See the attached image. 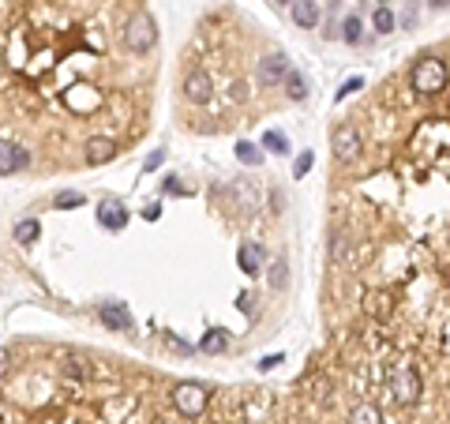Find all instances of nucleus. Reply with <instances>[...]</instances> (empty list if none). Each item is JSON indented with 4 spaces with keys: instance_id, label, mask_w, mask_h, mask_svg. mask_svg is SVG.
<instances>
[{
    "instance_id": "4468645a",
    "label": "nucleus",
    "mask_w": 450,
    "mask_h": 424,
    "mask_svg": "<svg viewBox=\"0 0 450 424\" xmlns=\"http://www.w3.org/2000/svg\"><path fill=\"white\" fill-rule=\"evenodd\" d=\"M349 424H383V413H379V406H372V402H361V406H353V413H349Z\"/></svg>"
},
{
    "instance_id": "4be33fe9",
    "label": "nucleus",
    "mask_w": 450,
    "mask_h": 424,
    "mask_svg": "<svg viewBox=\"0 0 450 424\" xmlns=\"http://www.w3.org/2000/svg\"><path fill=\"white\" fill-rule=\"evenodd\" d=\"M83 192H57V200H53V207L57 210H72V207H83Z\"/></svg>"
},
{
    "instance_id": "ddd939ff",
    "label": "nucleus",
    "mask_w": 450,
    "mask_h": 424,
    "mask_svg": "<svg viewBox=\"0 0 450 424\" xmlns=\"http://www.w3.org/2000/svg\"><path fill=\"white\" fill-rule=\"evenodd\" d=\"M236 263H241V271L256 278L263 271V248L259 244H241V251H236Z\"/></svg>"
},
{
    "instance_id": "6ab92c4d",
    "label": "nucleus",
    "mask_w": 450,
    "mask_h": 424,
    "mask_svg": "<svg viewBox=\"0 0 450 424\" xmlns=\"http://www.w3.org/2000/svg\"><path fill=\"white\" fill-rule=\"evenodd\" d=\"M285 90H289V98H293V102H304V98H308V83H304L300 72H289V75H285Z\"/></svg>"
},
{
    "instance_id": "7ed1b4c3",
    "label": "nucleus",
    "mask_w": 450,
    "mask_h": 424,
    "mask_svg": "<svg viewBox=\"0 0 450 424\" xmlns=\"http://www.w3.org/2000/svg\"><path fill=\"white\" fill-rule=\"evenodd\" d=\"M390 394H394V402H402V406H417L420 402V376H417V368L402 364L398 372H394V379H390Z\"/></svg>"
},
{
    "instance_id": "dca6fc26",
    "label": "nucleus",
    "mask_w": 450,
    "mask_h": 424,
    "mask_svg": "<svg viewBox=\"0 0 450 424\" xmlns=\"http://www.w3.org/2000/svg\"><path fill=\"white\" fill-rule=\"evenodd\" d=\"M225 346H229V338H225V330H207L203 335V342H199V349L203 353H225Z\"/></svg>"
},
{
    "instance_id": "393cba45",
    "label": "nucleus",
    "mask_w": 450,
    "mask_h": 424,
    "mask_svg": "<svg viewBox=\"0 0 450 424\" xmlns=\"http://www.w3.org/2000/svg\"><path fill=\"white\" fill-rule=\"evenodd\" d=\"M270 286H274V289L285 286V259H278L274 267H270Z\"/></svg>"
},
{
    "instance_id": "cd10ccee",
    "label": "nucleus",
    "mask_w": 450,
    "mask_h": 424,
    "mask_svg": "<svg viewBox=\"0 0 450 424\" xmlns=\"http://www.w3.org/2000/svg\"><path fill=\"white\" fill-rule=\"evenodd\" d=\"M11 372V353L8 349H0V379H4Z\"/></svg>"
},
{
    "instance_id": "2f4dec72",
    "label": "nucleus",
    "mask_w": 450,
    "mask_h": 424,
    "mask_svg": "<svg viewBox=\"0 0 450 424\" xmlns=\"http://www.w3.org/2000/svg\"><path fill=\"white\" fill-rule=\"evenodd\" d=\"M158 165H162V154H158V151H154V154L147 158V169H158Z\"/></svg>"
},
{
    "instance_id": "aec40b11",
    "label": "nucleus",
    "mask_w": 450,
    "mask_h": 424,
    "mask_svg": "<svg viewBox=\"0 0 450 424\" xmlns=\"http://www.w3.org/2000/svg\"><path fill=\"white\" fill-rule=\"evenodd\" d=\"M372 23H375V34H390L394 31V11L387 4H379L375 16H372Z\"/></svg>"
},
{
    "instance_id": "20e7f679",
    "label": "nucleus",
    "mask_w": 450,
    "mask_h": 424,
    "mask_svg": "<svg viewBox=\"0 0 450 424\" xmlns=\"http://www.w3.org/2000/svg\"><path fill=\"white\" fill-rule=\"evenodd\" d=\"M173 406H177L180 417H199L207 409V387H199V383H180L173 391Z\"/></svg>"
},
{
    "instance_id": "1a4fd4ad",
    "label": "nucleus",
    "mask_w": 450,
    "mask_h": 424,
    "mask_svg": "<svg viewBox=\"0 0 450 424\" xmlns=\"http://www.w3.org/2000/svg\"><path fill=\"white\" fill-rule=\"evenodd\" d=\"M319 19H323V11H319L315 0H293V23L297 26H304V31H315Z\"/></svg>"
},
{
    "instance_id": "f257e3e1",
    "label": "nucleus",
    "mask_w": 450,
    "mask_h": 424,
    "mask_svg": "<svg viewBox=\"0 0 450 424\" xmlns=\"http://www.w3.org/2000/svg\"><path fill=\"white\" fill-rule=\"evenodd\" d=\"M446 87V64L439 57H424L413 68V90L417 94H439Z\"/></svg>"
},
{
    "instance_id": "a211bd4d",
    "label": "nucleus",
    "mask_w": 450,
    "mask_h": 424,
    "mask_svg": "<svg viewBox=\"0 0 450 424\" xmlns=\"http://www.w3.org/2000/svg\"><path fill=\"white\" fill-rule=\"evenodd\" d=\"M38 237H42V225H38L34 218H26V222L16 225V241H19V244H34Z\"/></svg>"
},
{
    "instance_id": "5701e85b",
    "label": "nucleus",
    "mask_w": 450,
    "mask_h": 424,
    "mask_svg": "<svg viewBox=\"0 0 450 424\" xmlns=\"http://www.w3.org/2000/svg\"><path fill=\"white\" fill-rule=\"evenodd\" d=\"M341 38H346L349 45H356V42H361V38H364V34H361V19H356V16H349L346 23H341Z\"/></svg>"
},
{
    "instance_id": "9b49d317",
    "label": "nucleus",
    "mask_w": 450,
    "mask_h": 424,
    "mask_svg": "<svg viewBox=\"0 0 450 424\" xmlns=\"http://www.w3.org/2000/svg\"><path fill=\"white\" fill-rule=\"evenodd\" d=\"M98 222L105 225V229H124V225H128V210L121 207V203H116V200H109V203H101L98 207Z\"/></svg>"
},
{
    "instance_id": "473e14b6",
    "label": "nucleus",
    "mask_w": 450,
    "mask_h": 424,
    "mask_svg": "<svg viewBox=\"0 0 450 424\" xmlns=\"http://www.w3.org/2000/svg\"><path fill=\"white\" fill-rule=\"evenodd\" d=\"M282 4H285V0H282ZM289 4H293V0H289Z\"/></svg>"
},
{
    "instance_id": "423d86ee",
    "label": "nucleus",
    "mask_w": 450,
    "mask_h": 424,
    "mask_svg": "<svg viewBox=\"0 0 450 424\" xmlns=\"http://www.w3.org/2000/svg\"><path fill=\"white\" fill-rule=\"evenodd\" d=\"M334 154L341 158V162H353V158L356 154H361V131H356V128H338L334 131Z\"/></svg>"
},
{
    "instance_id": "a878e982",
    "label": "nucleus",
    "mask_w": 450,
    "mask_h": 424,
    "mask_svg": "<svg viewBox=\"0 0 450 424\" xmlns=\"http://www.w3.org/2000/svg\"><path fill=\"white\" fill-rule=\"evenodd\" d=\"M361 87H364V79H361V75H353L349 83H341V90H338V102H341V98H349V94H356Z\"/></svg>"
},
{
    "instance_id": "39448f33",
    "label": "nucleus",
    "mask_w": 450,
    "mask_h": 424,
    "mask_svg": "<svg viewBox=\"0 0 450 424\" xmlns=\"http://www.w3.org/2000/svg\"><path fill=\"white\" fill-rule=\"evenodd\" d=\"M289 72H293V68H289V57H285V53H270V57L259 60L256 79H259V87H274V83H285Z\"/></svg>"
},
{
    "instance_id": "b1692460",
    "label": "nucleus",
    "mask_w": 450,
    "mask_h": 424,
    "mask_svg": "<svg viewBox=\"0 0 450 424\" xmlns=\"http://www.w3.org/2000/svg\"><path fill=\"white\" fill-rule=\"evenodd\" d=\"M346 251H349V237H346V233H334V244H330V256H334V259H346Z\"/></svg>"
},
{
    "instance_id": "7c9ffc66",
    "label": "nucleus",
    "mask_w": 450,
    "mask_h": 424,
    "mask_svg": "<svg viewBox=\"0 0 450 424\" xmlns=\"http://www.w3.org/2000/svg\"><path fill=\"white\" fill-rule=\"evenodd\" d=\"M428 8H435V11H446V8H450V0H428Z\"/></svg>"
},
{
    "instance_id": "bb28decb",
    "label": "nucleus",
    "mask_w": 450,
    "mask_h": 424,
    "mask_svg": "<svg viewBox=\"0 0 450 424\" xmlns=\"http://www.w3.org/2000/svg\"><path fill=\"white\" fill-rule=\"evenodd\" d=\"M312 169V151H304L300 158H297V165H293V177H304Z\"/></svg>"
},
{
    "instance_id": "412c9836",
    "label": "nucleus",
    "mask_w": 450,
    "mask_h": 424,
    "mask_svg": "<svg viewBox=\"0 0 450 424\" xmlns=\"http://www.w3.org/2000/svg\"><path fill=\"white\" fill-rule=\"evenodd\" d=\"M263 151H274V154H289V139L282 131H267L263 136Z\"/></svg>"
},
{
    "instance_id": "2eb2a0df",
    "label": "nucleus",
    "mask_w": 450,
    "mask_h": 424,
    "mask_svg": "<svg viewBox=\"0 0 450 424\" xmlns=\"http://www.w3.org/2000/svg\"><path fill=\"white\" fill-rule=\"evenodd\" d=\"M364 308H368V315H375V320H387L394 304H390V297H387V293H368Z\"/></svg>"
},
{
    "instance_id": "f3484780",
    "label": "nucleus",
    "mask_w": 450,
    "mask_h": 424,
    "mask_svg": "<svg viewBox=\"0 0 450 424\" xmlns=\"http://www.w3.org/2000/svg\"><path fill=\"white\" fill-rule=\"evenodd\" d=\"M236 158H241L244 165H259V162H263V143L256 147V143L241 139V143H236Z\"/></svg>"
},
{
    "instance_id": "6e6552de",
    "label": "nucleus",
    "mask_w": 450,
    "mask_h": 424,
    "mask_svg": "<svg viewBox=\"0 0 450 424\" xmlns=\"http://www.w3.org/2000/svg\"><path fill=\"white\" fill-rule=\"evenodd\" d=\"M184 98L195 102V105L210 102V75L207 72H192L188 79H184Z\"/></svg>"
},
{
    "instance_id": "9d476101",
    "label": "nucleus",
    "mask_w": 450,
    "mask_h": 424,
    "mask_svg": "<svg viewBox=\"0 0 450 424\" xmlns=\"http://www.w3.org/2000/svg\"><path fill=\"white\" fill-rule=\"evenodd\" d=\"M26 165V151L16 147V143H8V139H0V177L4 173H16V169Z\"/></svg>"
},
{
    "instance_id": "0eeeda50",
    "label": "nucleus",
    "mask_w": 450,
    "mask_h": 424,
    "mask_svg": "<svg viewBox=\"0 0 450 424\" xmlns=\"http://www.w3.org/2000/svg\"><path fill=\"white\" fill-rule=\"evenodd\" d=\"M98 315H101V323L109 330H131V315L124 308V300H105Z\"/></svg>"
},
{
    "instance_id": "c85d7f7f",
    "label": "nucleus",
    "mask_w": 450,
    "mask_h": 424,
    "mask_svg": "<svg viewBox=\"0 0 450 424\" xmlns=\"http://www.w3.org/2000/svg\"><path fill=\"white\" fill-rule=\"evenodd\" d=\"M158 214H162V207H158V203L143 207V218H147V222H158Z\"/></svg>"
},
{
    "instance_id": "c756f323",
    "label": "nucleus",
    "mask_w": 450,
    "mask_h": 424,
    "mask_svg": "<svg viewBox=\"0 0 450 424\" xmlns=\"http://www.w3.org/2000/svg\"><path fill=\"white\" fill-rule=\"evenodd\" d=\"M278 361H285V357H278V353H274V357H267V361H263L259 368H263V372H270V368H278Z\"/></svg>"
},
{
    "instance_id": "f8f14e48",
    "label": "nucleus",
    "mask_w": 450,
    "mask_h": 424,
    "mask_svg": "<svg viewBox=\"0 0 450 424\" xmlns=\"http://www.w3.org/2000/svg\"><path fill=\"white\" fill-rule=\"evenodd\" d=\"M113 154H116L113 139H105V136H94V139H87V162H90V165H101V162H109Z\"/></svg>"
},
{
    "instance_id": "f03ea898",
    "label": "nucleus",
    "mask_w": 450,
    "mask_h": 424,
    "mask_svg": "<svg viewBox=\"0 0 450 424\" xmlns=\"http://www.w3.org/2000/svg\"><path fill=\"white\" fill-rule=\"evenodd\" d=\"M158 42V31H154V19L147 16V11H136L128 23H124V45L131 53H150Z\"/></svg>"
}]
</instances>
